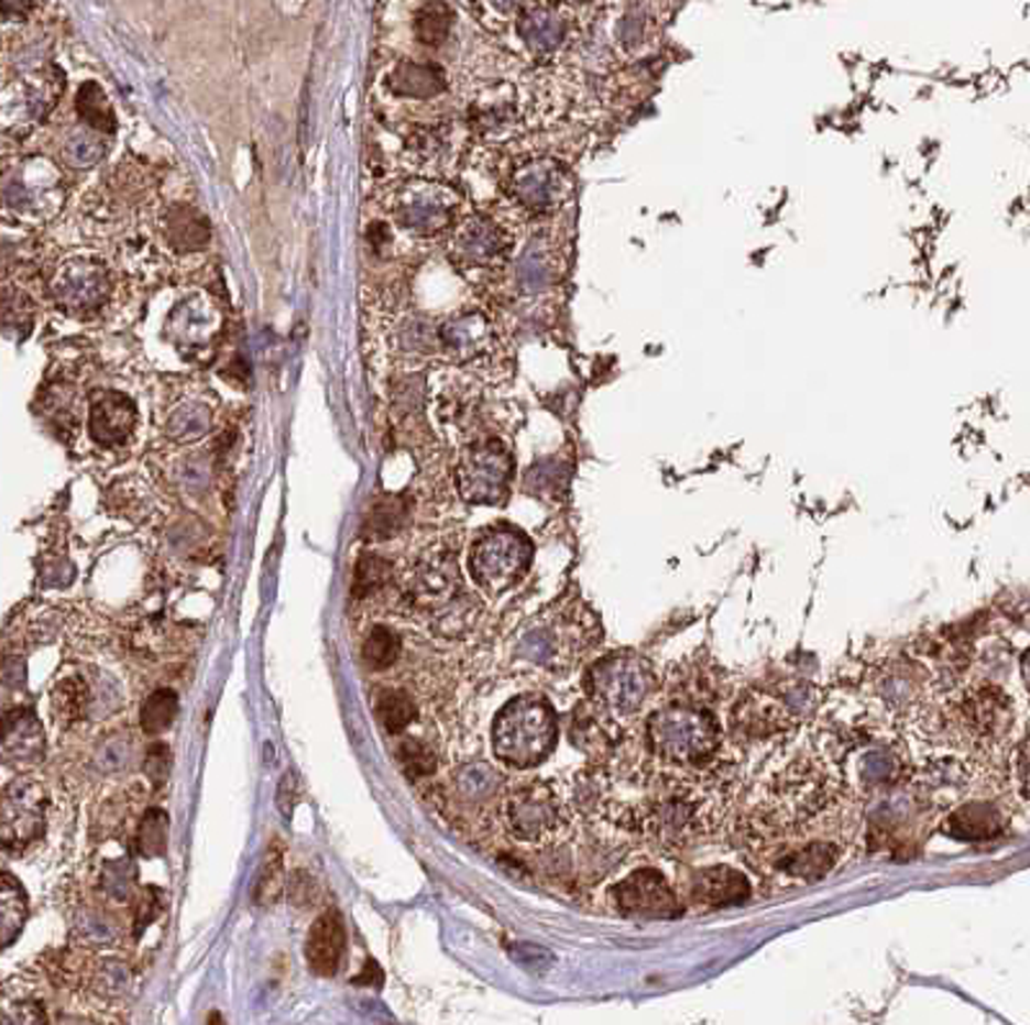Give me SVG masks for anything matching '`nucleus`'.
I'll return each mask as SVG.
<instances>
[{
    "label": "nucleus",
    "instance_id": "nucleus-1",
    "mask_svg": "<svg viewBox=\"0 0 1030 1025\" xmlns=\"http://www.w3.org/2000/svg\"><path fill=\"white\" fill-rule=\"evenodd\" d=\"M763 804L765 811L753 827L768 830L773 869L797 879L828 873L843 850V804L835 788L820 784L817 773L799 778L789 771L768 788Z\"/></svg>",
    "mask_w": 1030,
    "mask_h": 1025
},
{
    "label": "nucleus",
    "instance_id": "nucleus-2",
    "mask_svg": "<svg viewBox=\"0 0 1030 1025\" xmlns=\"http://www.w3.org/2000/svg\"><path fill=\"white\" fill-rule=\"evenodd\" d=\"M647 745L662 763L678 768L709 763L722 745L714 713L691 704H670L647 719Z\"/></svg>",
    "mask_w": 1030,
    "mask_h": 1025
},
{
    "label": "nucleus",
    "instance_id": "nucleus-3",
    "mask_svg": "<svg viewBox=\"0 0 1030 1025\" xmlns=\"http://www.w3.org/2000/svg\"><path fill=\"white\" fill-rule=\"evenodd\" d=\"M557 745V713L547 698L518 696L497 713L492 727V750L500 763L534 768L547 761Z\"/></svg>",
    "mask_w": 1030,
    "mask_h": 1025
},
{
    "label": "nucleus",
    "instance_id": "nucleus-4",
    "mask_svg": "<svg viewBox=\"0 0 1030 1025\" xmlns=\"http://www.w3.org/2000/svg\"><path fill=\"white\" fill-rule=\"evenodd\" d=\"M585 686L598 711L621 721L639 713L644 701L653 696L655 673L647 659L621 652L590 667Z\"/></svg>",
    "mask_w": 1030,
    "mask_h": 1025
},
{
    "label": "nucleus",
    "instance_id": "nucleus-5",
    "mask_svg": "<svg viewBox=\"0 0 1030 1025\" xmlns=\"http://www.w3.org/2000/svg\"><path fill=\"white\" fill-rule=\"evenodd\" d=\"M534 546L515 528H490L476 538L469 554V569L480 588L487 593H503L513 588L532 565Z\"/></svg>",
    "mask_w": 1030,
    "mask_h": 1025
},
{
    "label": "nucleus",
    "instance_id": "nucleus-6",
    "mask_svg": "<svg viewBox=\"0 0 1030 1025\" xmlns=\"http://www.w3.org/2000/svg\"><path fill=\"white\" fill-rule=\"evenodd\" d=\"M459 194L449 184L434 178H410L392 194V217L403 230L430 238L453 225Z\"/></svg>",
    "mask_w": 1030,
    "mask_h": 1025
},
{
    "label": "nucleus",
    "instance_id": "nucleus-7",
    "mask_svg": "<svg viewBox=\"0 0 1030 1025\" xmlns=\"http://www.w3.org/2000/svg\"><path fill=\"white\" fill-rule=\"evenodd\" d=\"M3 199L6 211L26 219V222L52 219L65 201L63 176H59L57 165L44 161V157L19 163L17 168L6 173Z\"/></svg>",
    "mask_w": 1030,
    "mask_h": 1025
},
{
    "label": "nucleus",
    "instance_id": "nucleus-8",
    "mask_svg": "<svg viewBox=\"0 0 1030 1025\" xmlns=\"http://www.w3.org/2000/svg\"><path fill=\"white\" fill-rule=\"evenodd\" d=\"M513 477V457L495 438L476 441L461 451L457 484L461 498L474 505L503 503Z\"/></svg>",
    "mask_w": 1030,
    "mask_h": 1025
},
{
    "label": "nucleus",
    "instance_id": "nucleus-9",
    "mask_svg": "<svg viewBox=\"0 0 1030 1025\" xmlns=\"http://www.w3.org/2000/svg\"><path fill=\"white\" fill-rule=\"evenodd\" d=\"M505 822L524 842H547L562 830L565 809L557 792L541 781L518 788L505 804Z\"/></svg>",
    "mask_w": 1030,
    "mask_h": 1025
},
{
    "label": "nucleus",
    "instance_id": "nucleus-10",
    "mask_svg": "<svg viewBox=\"0 0 1030 1025\" xmlns=\"http://www.w3.org/2000/svg\"><path fill=\"white\" fill-rule=\"evenodd\" d=\"M52 297L73 315L94 313L109 299L111 273L96 258H67L50 281Z\"/></svg>",
    "mask_w": 1030,
    "mask_h": 1025
},
{
    "label": "nucleus",
    "instance_id": "nucleus-11",
    "mask_svg": "<svg viewBox=\"0 0 1030 1025\" xmlns=\"http://www.w3.org/2000/svg\"><path fill=\"white\" fill-rule=\"evenodd\" d=\"M47 817V792L40 781L17 778L3 792V846L9 850H24L44 835Z\"/></svg>",
    "mask_w": 1030,
    "mask_h": 1025
},
{
    "label": "nucleus",
    "instance_id": "nucleus-12",
    "mask_svg": "<svg viewBox=\"0 0 1030 1025\" xmlns=\"http://www.w3.org/2000/svg\"><path fill=\"white\" fill-rule=\"evenodd\" d=\"M570 178L562 163L551 157H532L521 163L511 176V194L521 207L532 211H549L565 201Z\"/></svg>",
    "mask_w": 1030,
    "mask_h": 1025
},
{
    "label": "nucleus",
    "instance_id": "nucleus-13",
    "mask_svg": "<svg viewBox=\"0 0 1030 1025\" xmlns=\"http://www.w3.org/2000/svg\"><path fill=\"white\" fill-rule=\"evenodd\" d=\"M449 253L459 265L469 269H487L503 261L507 253V235L492 217H467L453 227L449 240Z\"/></svg>",
    "mask_w": 1030,
    "mask_h": 1025
},
{
    "label": "nucleus",
    "instance_id": "nucleus-14",
    "mask_svg": "<svg viewBox=\"0 0 1030 1025\" xmlns=\"http://www.w3.org/2000/svg\"><path fill=\"white\" fill-rule=\"evenodd\" d=\"M618 909L632 917H672L680 913L676 892L670 890L668 879L655 869H639L613 890Z\"/></svg>",
    "mask_w": 1030,
    "mask_h": 1025
},
{
    "label": "nucleus",
    "instance_id": "nucleus-15",
    "mask_svg": "<svg viewBox=\"0 0 1030 1025\" xmlns=\"http://www.w3.org/2000/svg\"><path fill=\"white\" fill-rule=\"evenodd\" d=\"M138 425V407L124 392L103 390L96 392L90 400L88 430L96 444L101 446H121L132 436Z\"/></svg>",
    "mask_w": 1030,
    "mask_h": 1025
},
{
    "label": "nucleus",
    "instance_id": "nucleus-16",
    "mask_svg": "<svg viewBox=\"0 0 1030 1025\" xmlns=\"http://www.w3.org/2000/svg\"><path fill=\"white\" fill-rule=\"evenodd\" d=\"M438 336H441V346L453 361L472 363L490 351L492 325L480 313H461L446 320L438 328Z\"/></svg>",
    "mask_w": 1030,
    "mask_h": 1025
},
{
    "label": "nucleus",
    "instance_id": "nucleus-17",
    "mask_svg": "<svg viewBox=\"0 0 1030 1025\" xmlns=\"http://www.w3.org/2000/svg\"><path fill=\"white\" fill-rule=\"evenodd\" d=\"M346 948V928L343 917L336 909L317 917L313 930L307 936V967L317 977H332L340 967Z\"/></svg>",
    "mask_w": 1030,
    "mask_h": 1025
},
{
    "label": "nucleus",
    "instance_id": "nucleus-18",
    "mask_svg": "<svg viewBox=\"0 0 1030 1025\" xmlns=\"http://www.w3.org/2000/svg\"><path fill=\"white\" fill-rule=\"evenodd\" d=\"M65 88V78L57 70H42L36 73L32 80H21L19 83V94H13L11 88H6V117H11L13 111H24L26 121H36L44 119L47 113L55 109L59 94Z\"/></svg>",
    "mask_w": 1030,
    "mask_h": 1025
},
{
    "label": "nucleus",
    "instance_id": "nucleus-19",
    "mask_svg": "<svg viewBox=\"0 0 1030 1025\" xmlns=\"http://www.w3.org/2000/svg\"><path fill=\"white\" fill-rule=\"evenodd\" d=\"M747 894H749V882L745 873L726 869V865L695 873L691 882V899L695 902V905H701L706 909L737 905V902L745 899Z\"/></svg>",
    "mask_w": 1030,
    "mask_h": 1025
},
{
    "label": "nucleus",
    "instance_id": "nucleus-20",
    "mask_svg": "<svg viewBox=\"0 0 1030 1025\" xmlns=\"http://www.w3.org/2000/svg\"><path fill=\"white\" fill-rule=\"evenodd\" d=\"M966 724L979 740H999L1010 732L1012 709L999 690H982L964 704Z\"/></svg>",
    "mask_w": 1030,
    "mask_h": 1025
},
{
    "label": "nucleus",
    "instance_id": "nucleus-21",
    "mask_svg": "<svg viewBox=\"0 0 1030 1025\" xmlns=\"http://www.w3.org/2000/svg\"><path fill=\"white\" fill-rule=\"evenodd\" d=\"M386 86H390L392 96L397 98L428 101V98L446 94L449 80H446V73L441 67L434 63H399L395 70H392Z\"/></svg>",
    "mask_w": 1030,
    "mask_h": 1025
},
{
    "label": "nucleus",
    "instance_id": "nucleus-22",
    "mask_svg": "<svg viewBox=\"0 0 1030 1025\" xmlns=\"http://www.w3.org/2000/svg\"><path fill=\"white\" fill-rule=\"evenodd\" d=\"M521 40L534 55H555L567 40V21L555 9H528L518 19Z\"/></svg>",
    "mask_w": 1030,
    "mask_h": 1025
},
{
    "label": "nucleus",
    "instance_id": "nucleus-23",
    "mask_svg": "<svg viewBox=\"0 0 1030 1025\" xmlns=\"http://www.w3.org/2000/svg\"><path fill=\"white\" fill-rule=\"evenodd\" d=\"M163 235L171 248L180 253H196L209 246V222L188 204H171L163 215Z\"/></svg>",
    "mask_w": 1030,
    "mask_h": 1025
},
{
    "label": "nucleus",
    "instance_id": "nucleus-24",
    "mask_svg": "<svg viewBox=\"0 0 1030 1025\" xmlns=\"http://www.w3.org/2000/svg\"><path fill=\"white\" fill-rule=\"evenodd\" d=\"M6 761L34 763L44 753V734L32 711L17 709L6 713Z\"/></svg>",
    "mask_w": 1030,
    "mask_h": 1025
},
{
    "label": "nucleus",
    "instance_id": "nucleus-25",
    "mask_svg": "<svg viewBox=\"0 0 1030 1025\" xmlns=\"http://www.w3.org/2000/svg\"><path fill=\"white\" fill-rule=\"evenodd\" d=\"M515 117L513 98L503 86L480 88L469 103V119L476 132L482 134H503Z\"/></svg>",
    "mask_w": 1030,
    "mask_h": 1025
},
{
    "label": "nucleus",
    "instance_id": "nucleus-26",
    "mask_svg": "<svg viewBox=\"0 0 1030 1025\" xmlns=\"http://www.w3.org/2000/svg\"><path fill=\"white\" fill-rule=\"evenodd\" d=\"M106 148H109V144H106V134L98 132L94 127L83 124L67 132L63 144H59V157H63L65 165H70L75 171L94 168L106 155Z\"/></svg>",
    "mask_w": 1030,
    "mask_h": 1025
},
{
    "label": "nucleus",
    "instance_id": "nucleus-27",
    "mask_svg": "<svg viewBox=\"0 0 1030 1025\" xmlns=\"http://www.w3.org/2000/svg\"><path fill=\"white\" fill-rule=\"evenodd\" d=\"M407 513H410V508H407L403 495H382L371 505L366 521H363V534L366 538H376V542L392 538L405 526Z\"/></svg>",
    "mask_w": 1030,
    "mask_h": 1025
},
{
    "label": "nucleus",
    "instance_id": "nucleus-28",
    "mask_svg": "<svg viewBox=\"0 0 1030 1025\" xmlns=\"http://www.w3.org/2000/svg\"><path fill=\"white\" fill-rule=\"evenodd\" d=\"M29 917V902L21 884L11 873H3V886H0V940L3 948H9L24 928Z\"/></svg>",
    "mask_w": 1030,
    "mask_h": 1025
},
{
    "label": "nucleus",
    "instance_id": "nucleus-29",
    "mask_svg": "<svg viewBox=\"0 0 1030 1025\" xmlns=\"http://www.w3.org/2000/svg\"><path fill=\"white\" fill-rule=\"evenodd\" d=\"M1002 830V815L991 804H966L951 817V832L956 838L979 840Z\"/></svg>",
    "mask_w": 1030,
    "mask_h": 1025
},
{
    "label": "nucleus",
    "instance_id": "nucleus-30",
    "mask_svg": "<svg viewBox=\"0 0 1030 1025\" xmlns=\"http://www.w3.org/2000/svg\"><path fill=\"white\" fill-rule=\"evenodd\" d=\"M557 281L555 255L547 248L534 242L526 248V253L518 261V286L524 292H544Z\"/></svg>",
    "mask_w": 1030,
    "mask_h": 1025
},
{
    "label": "nucleus",
    "instance_id": "nucleus-31",
    "mask_svg": "<svg viewBox=\"0 0 1030 1025\" xmlns=\"http://www.w3.org/2000/svg\"><path fill=\"white\" fill-rule=\"evenodd\" d=\"M286 892V871H284V848L274 840L266 850V861L261 865L255 882V902L261 907H274Z\"/></svg>",
    "mask_w": 1030,
    "mask_h": 1025
},
{
    "label": "nucleus",
    "instance_id": "nucleus-32",
    "mask_svg": "<svg viewBox=\"0 0 1030 1025\" xmlns=\"http://www.w3.org/2000/svg\"><path fill=\"white\" fill-rule=\"evenodd\" d=\"M453 26V13L443 0H426L415 13V36L428 47H438L449 40Z\"/></svg>",
    "mask_w": 1030,
    "mask_h": 1025
},
{
    "label": "nucleus",
    "instance_id": "nucleus-33",
    "mask_svg": "<svg viewBox=\"0 0 1030 1025\" xmlns=\"http://www.w3.org/2000/svg\"><path fill=\"white\" fill-rule=\"evenodd\" d=\"M78 113L83 124L98 129V132L111 134L117 129V119H113V109L106 98L103 88L98 83L88 80L83 83L78 90Z\"/></svg>",
    "mask_w": 1030,
    "mask_h": 1025
},
{
    "label": "nucleus",
    "instance_id": "nucleus-34",
    "mask_svg": "<svg viewBox=\"0 0 1030 1025\" xmlns=\"http://www.w3.org/2000/svg\"><path fill=\"white\" fill-rule=\"evenodd\" d=\"M451 144V127L449 124H426L413 129L407 137V150L418 163H438L443 161L446 150Z\"/></svg>",
    "mask_w": 1030,
    "mask_h": 1025
},
{
    "label": "nucleus",
    "instance_id": "nucleus-35",
    "mask_svg": "<svg viewBox=\"0 0 1030 1025\" xmlns=\"http://www.w3.org/2000/svg\"><path fill=\"white\" fill-rule=\"evenodd\" d=\"M86 701H88L86 683L78 678L59 680L55 690H52V713H55L57 724L67 727V724H73V721H78L83 709H86Z\"/></svg>",
    "mask_w": 1030,
    "mask_h": 1025
},
{
    "label": "nucleus",
    "instance_id": "nucleus-36",
    "mask_svg": "<svg viewBox=\"0 0 1030 1025\" xmlns=\"http://www.w3.org/2000/svg\"><path fill=\"white\" fill-rule=\"evenodd\" d=\"M209 407L204 402H184L168 417V433L176 441H194L209 430Z\"/></svg>",
    "mask_w": 1030,
    "mask_h": 1025
},
{
    "label": "nucleus",
    "instance_id": "nucleus-37",
    "mask_svg": "<svg viewBox=\"0 0 1030 1025\" xmlns=\"http://www.w3.org/2000/svg\"><path fill=\"white\" fill-rule=\"evenodd\" d=\"M415 704L405 690H384L376 698V717L382 721L386 732H403L405 727L413 724L415 719Z\"/></svg>",
    "mask_w": 1030,
    "mask_h": 1025
},
{
    "label": "nucleus",
    "instance_id": "nucleus-38",
    "mask_svg": "<svg viewBox=\"0 0 1030 1025\" xmlns=\"http://www.w3.org/2000/svg\"><path fill=\"white\" fill-rule=\"evenodd\" d=\"M415 585H418V593L423 601L434 603V598H441L453 590V585H457V565H451L449 559L426 561V565L418 569Z\"/></svg>",
    "mask_w": 1030,
    "mask_h": 1025
},
{
    "label": "nucleus",
    "instance_id": "nucleus-39",
    "mask_svg": "<svg viewBox=\"0 0 1030 1025\" xmlns=\"http://www.w3.org/2000/svg\"><path fill=\"white\" fill-rule=\"evenodd\" d=\"M176 713H178V696L168 688L155 690V694L145 701V706H142V713H140L142 729H145L147 734H163L165 729L173 727Z\"/></svg>",
    "mask_w": 1030,
    "mask_h": 1025
},
{
    "label": "nucleus",
    "instance_id": "nucleus-40",
    "mask_svg": "<svg viewBox=\"0 0 1030 1025\" xmlns=\"http://www.w3.org/2000/svg\"><path fill=\"white\" fill-rule=\"evenodd\" d=\"M363 663L371 670H386L399 657V640L392 629L374 626L363 642Z\"/></svg>",
    "mask_w": 1030,
    "mask_h": 1025
},
{
    "label": "nucleus",
    "instance_id": "nucleus-41",
    "mask_svg": "<svg viewBox=\"0 0 1030 1025\" xmlns=\"http://www.w3.org/2000/svg\"><path fill=\"white\" fill-rule=\"evenodd\" d=\"M168 846V815L163 809H150L142 817L138 830V850L145 858H157Z\"/></svg>",
    "mask_w": 1030,
    "mask_h": 1025
},
{
    "label": "nucleus",
    "instance_id": "nucleus-42",
    "mask_svg": "<svg viewBox=\"0 0 1030 1025\" xmlns=\"http://www.w3.org/2000/svg\"><path fill=\"white\" fill-rule=\"evenodd\" d=\"M392 567L386 565L382 557H374V554H363L355 565V575H353V598H369L374 590L382 588L390 577Z\"/></svg>",
    "mask_w": 1030,
    "mask_h": 1025
},
{
    "label": "nucleus",
    "instance_id": "nucleus-43",
    "mask_svg": "<svg viewBox=\"0 0 1030 1025\" xmlns=\"http://www.w3.org/2000/svg\"><path fill=\"white\" fill-rule=\"evenodd\" d=\"M399 346L405 348L407 353H430L436 348V344H441V336L438 330L423 317H413V320H405L403 328L397 332Z\"/></svg>",
    "mask_w": 1030,
    "mask_h": 1025
},
{
    "label": "nucleus",
    "instance_id": "nucleus-44",
    "mask_svg": "<svg viewBox=\"0 0 1030 1025\" xmlns=\"http://www.w3.org/2000/svg\"><path fill=\"white\" fill-rule=\"evenodd\" d=\"M397 761L403 765L410 778L430 776L436 771V755L434 750L423 745L418 740H403L397 748Z\"/></svg>",
    "mask_w": 1030,
    "mask_h": 1025
},
{
    "label": "nucleus",
    "instance_id": "nucleus-45",
    "mask_svg": "<svg viewBox=\"0 0 1030 1025\" xmlns=\"http://www.w3.org/2000/svg\"><path fill=\"white\" fill-rule=\"evenodd\" d=\"M24 323L26 328L29 325H32V305H29V297L24 292H13L11 286H6V325H9V330L13 328V325H21Z\"/></svg>",
    "mask_w": 1030,
    "mask_h": 1025
},
{
    "label": "nucleus",
    "instance_id": "nucleus-46",
    "mask_svg": "<svg viewBox=\"0 0 1030 1025\" xmlns=\"http://www.w3.org/2000/svg\"><path fill=\"white\" fill-rule=\"evenodd\" d=\"M168 768H171V750L165 745H153L147 750L145 757V773L153 781L155 786H163V781L168 778Z\"/></svg>",
    "mask_w": 1030,
    "mask_h": 1025
},
{
    "label": "nucleus",
    "instance_id": "nucleus-47",
    "mask_svg": "<svg viewBox=\"0 0 1030 1025\" xmlns=\"http://www.w3.org/2000/svg\"><path fill=\"white\" fill-rule=\"evenodd\" d=\"M163 913V894L157 890H147L145 897H142L140 907H138V930L145 928L155 920L157 915Z\"/></svg>",
    "mask_w": 1030,
    "mask_h": 1025
},
{
    "label": "nucleus",
    "instance_id": "nucleus-48",
    "mask_svg": "<svg viewBox=\"0 0 1030 1025\" xmlns=\"http://www.w3.org/2000/svg\"><path fill=\"white\" fill-rule=\"evenodd\" d=\"M1018 778H1020V792L1030 799V738L1022 742V748L1018 753Z\"/></svg>",
    "mask_w": 1030,
    "mask_h": 1025
},
{
    "label": "nucleus",
    "instance_id": "nucleus-49",
    "mask_svg": "<svg viewBox=\"0 0 1030 1025\" xmlns=\"http://www.w3.org/2000/svg\"><path fill=\"white\" fill-rule=\"evenodd\" d=\"M294 802H297V784H294L292 773H286L282 781V796H278V804H282L284 815H292Z\"/></svg>",
    "mask_w": 1030,
    "mask_h": 1025
},
{
    "label": "nucleus",
    "instance_id": "nucleus-50",
    "mask_svg": "<svg viewBox=\"0 0 1030 1025\" xmlns=\"http://www.w3.org/2000/svg\"><path fill=\"white\" fill-rule=\"evenodd\" d=\"M29 9V0H3V13H6V19H13V17H24V11Z\"/></svg>",
    "mask_w": 1030,
    "mask_h": 1025
},
{
    "label": "nucleus",
    "instance_id": "nucleus-51",
    "mask_svg": "<svg viewBox=\"0 0 1030 1025\" xmlns=\"http://www.w3.org/2000/svg\"><path fill=\"white\" fill-rule=\"evenodd\" d=\"M371 977H374V984H376V986H379V984H382V971H379V967H376V961H369V963H366V974H363V977H359V979H355V982H359V984H363V982H369V984H371Z\"/></svg>",
    "mask_w": 1030,
    "mask_h": 1025
},
{
    "label": "nucleus",
    "instance_id": "nucleus-52",
    "mask_svg": "<svg viewBox=\"0 0 1030 1025\" xmlns=\"http://www.w3.org/2000/svg\"><path fill=\"white\" fill-rule=\"evenodd\" d=\"M524 3H526V0H492V6H495V9L503 11V13L518 11Z\"/></svg>",
    "mask_w": 1030,
    "mask_h": 1025
},
{
    "label": "nucleus",
    "instance_id": "nucleus-53",
    "mask_svg": "<svg viewBox=\"0 0 1030 1025\" xmlns=\"http://www.w3.org/2000/svg\"><path fill=\"white\" fill-rule=\"evenodd\" d=\"M1020 675H1022V683H1026V688L1030 690V650L1020 659Z\"/></svg>",
    "mask_w": 1030,
    "mask_h": 1025
}]
</instances>
